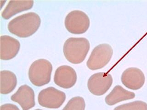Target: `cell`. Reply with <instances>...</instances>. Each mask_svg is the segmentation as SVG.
<instances>
[{
    "mask_svg": "<svg viewBox=\"0 0 147 110\" xmlns=\"http://www.w3.org/2000/svg\"><path fill=\"white\" fill-rule=\"evenodd\" d=\"M86 103L84 99L80 96L71 99L62 110H85Z\"/></svg>",
    "mask_w": 147,
    "mask_h": 110,
    "instance_id": "cell-15",
    "label": "cell"
},
{
    "mask_svg": "<svg viewBox=\"0 0 147 110\" xmlns=\"http://www.w3.org/2000/svg\"><path fill=\"white\" fill-rule=\"evenodd\" d=\"M41 110V109H36V110Z\"/></svg>",
    "mask_w": 147,
    "mask_h": 110,
    "instance_id": "cell-18",
    "label": "cell"
},
{
    "mask_svg": "<svg viewBox=\"0 0 147 110\" xmlns=\"http://www.w3.org/2000/svg\"><path fill=\"white\" fill-rule=\"evenodd\" d=\"M112 84L111 75L105 72H98L90 77L87 87L92 94L96 96H101L109 91Z\"/></svg>",
    "mask_w": 147,
    "mask_h": 110,
    "instance_id": "cell-7",
    "label": "cell"
},
{
    "mask_svg": "<svg viewBox=\"0 0 147 110\" xmlns=\"http://www.w3.org/2000/svg\"><path fill=\"white\" fill-rule=\"evenodd\" d=\"M20 47L18 40L10 36L1 37V59L9 60L17 55Z\"/></svg>",
    "mask_w": 147,
    "mask_h": 110,
    "instance_id": "cell-11",
    "label": "cell"
},
{
    "mask_svg": "<svg viewBox=\"0 0 147 110\" xmlns=\"http://www.w3.org/2000/svg\"><path fill=\"white\" fill-rule=\"evenodd\" d=\"M66 29L73 34H82L88 30L90 19L86 13L82 11L74 10L68 14L65 19Z\"/></svg>",
    "mask_w": 147,
    "mask_h": 110,
    "instance_id": "cell-5",
    "label": "cell"
},
{
    "mask_svg": "<svg viewBox=\"0 0 147 110\" xmlns=\"http://www.w3.org/2000/svg\"><path fill=\"white\" fill-rule=\"evenodd\" d=\"M75 70L69 66H61L57 69L54 77L55 84L63 89H69L75 85L77 81Z\"/></svg>",
    "mask_w": 147,
    "mask_h": 110,
    "instance_id": "cell-8",
    "label": "cell"
},
{
    "mask_svg": "<svg viewBox=\"0 0 147 110\" xmlns=\"http://www.w3.org/2000/svg\"><path fill=\"white\" fill-rule=\"evenodd\" d=\"M90 47L89 41L86 38H69L63 45V54L71 63L80 64L86 58Z\"/></svg>",
    "mask_w": 147,
    "mask_h": 110,
    "instance_id": "cell-2",
    "label": "cell"
},
{
    "mask_svg": "<svg viewBox=\"0 0 147 110\" xmlns=\"http://www.w3.org/2000/svg\"><path fill=\"white\" fill-rule=\"evenodd\" d=\"M41 23L40 16L35 13H26L14 18L8 24L9 32L20 38H27L34 34Z\"/></svg>",
    "mask_w": 147,
    "mask_h": 110,
    "instance_id": "cell-1",
    "label": "cell"
},
{
    "mask_svg": "<svg viewBox=\"0 0 147 110\" xmlns=\"http://www.w3.org/2000/svg\"><path fill=\"white\" fill-rule=\"evenodd\" d=\"M17 85V78L13 72L8 70L1 72V93L7 95L11 93Z\"/></svg>",
    "mask_w": 147,
    "mask_h": 110,
    "instance_id": "cell-14",
    "label": "cell"
},
{
    "mask_svg": "<svg viewBox=\"0 0 147 110\" xmlns=\"http://www.w3.org/2000/svg\"><path fill=\"white\" fill-rule=\"evenodd\" d=\"M124 86L132 90H138L144 86L145 81L144 74L140 69L130 68L126 69L121 77Z\"/></svg>",
    "mask_w": 147,
    "mask_h": 110,
    "instance_id": "cell-9",
    "label": "cell"
},
{
    "mask_svg": "<svg viewBox=\"0 0 147 110\" xmlns=\"http://www.w3.org/2000/svg\"><path fill=\"white\" fill-rule=\"evenodd\" d=\"M11 101L17 102L23 110H29L36 104L33 89L27 85H24L18 88L11 97Z\"/></svg>",
    "mask_w": 147,
    "mask_h": 110,
    "instance_id": "cell-10",
    "label": "cell"
},
{
    "mask_svg": "<svg viewBox=\"0 0 147 110\" xmlns=\"http://www.w3.org/2000/svg\"><path fill=\"white\" fill-rule=\"evenodd\" d=\"M33 1H10L1 13L4 19H9L16 14L31 9Z\"/></svg>",
    "mask_w": 147,
    "mask_h": 110,
    "instance_id": "cell-12",
    "label": "cell"
},
{
    "mask_svg": "<svg viewBox=\"0 0 147 110\" xmlns=\"http://www.w3.org/2000/svg\"><path fill=\"white\" fill-rule=\"evenodd\" d=\"M1 110H20L18 107L12 104H5L1 107Z\"/></svg>",
    "mask_w": 147,
    "mask_h": 110,
    "instance_id": "cell-17",
    "label": "cell"
},
{
    "mask_svg": "<svg viewBox=\"0 0 147 110\" xmlns=\"http://www.w3.org/2000/svg\"><path fill=\"white\" fill-rule=\"evenodd\" d=\"M113 50L108 44H102L94 48L86 65L90 70L102 68L109 63L112 57Z\"/></svg>",
    "mask_w": 147,
    "mask_h": 110,
    "instance_id": "cell-4",
    "label": "cell"
},
{
    "mask_svg": "<svg viewBox=\"0 0 147 110\" xmlns=\"http://www.w3.org/2000/svg\"><path fill=\"white\" fill-rule=\"evenodd\" d=\"M135 97L134 93L124 89L120 85H117L106 97L105 101L108 105H113L122 101L132 99Z\"/></svg>",
    "mask_w": 147,
    "mask_h": 110,
    "instance_id": "cell-13",
    "label": "cell"
},
{
    "mask_svg": "<svg viewBox=\"0 0 147 110\" xmlns=\"http://www.w3.org/2000/svg\"><path fill=\"white\" fill-rule=\"evenodd\" d=\"M53 66L49 61L40 59L34 62L29 70V78L34 86L40 87L50 82Z\"/></svg>",
    "mask_w": 147,
    "mask_h": 110,
    "instance_id": "cell-3",
    "label": "cell"
},
{
    "mask_svg": "<svg viewBox=\"0 0 147 110\" xmlns=\"http://www.w3.org/2000/svg\"><path fill=\"white\" fill-rule=\"evenodd\" d=\"M66 95L54 87H48L40 91L38 95L39 105L44 107L57 109L65 101Z\"/></svg>",
    "mask_w": 147,
    "mask_h": 110,
    "instance_id": "cell-6",
    "label": "cell"
},
{
    "mask_svg": "<svg viewBox=\"0 0 147 110\" xmlns=\"http://www.w3.org/2000/svg\"><path fill=\"white\" fill-rule=\"evenodd\" d=\"M114 110H147V104L142 101H135L119 105Z\"/></svg>",
    "mask_w": 147,
    "mask_h": 110,
    "instance_id": "cell-16",
    "label": "cell"
}]
</instances>
